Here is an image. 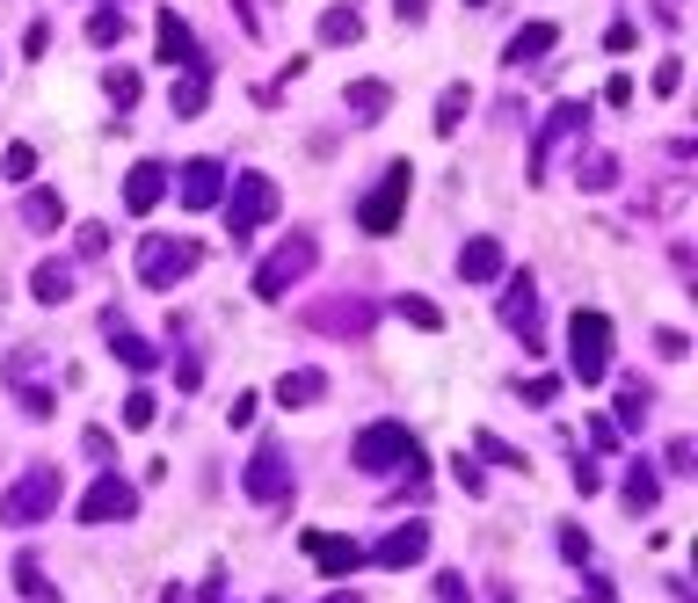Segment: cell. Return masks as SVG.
<instances>
[{
  "mask_svg": "<svg viewBox=\"0 0 698 603\" xmlns=\"http://www.w3.org/2000/svg\"><path fill=\"white\" fill-rule=\"evenodd\" d=\"M698 466V451H691V436H677V444H669V473H691Z\"/></svg>",
  "mask_w": 698,
  "mask_h": 603,
  "instance_id": "obj_43",
  "label": "cell"
},
{
  "mask_svg": "<svg viewBox=\"0 0 698 603\" xmlns=\"http://www.w3.org/2000/svg\"><path fill=\"white\" fill-rule=\"evenodd\" d=\"M342 103H349V117H357V124H379L385 109H393V87H385V81H349Z\"/></svg>",
  "mask_w": 698,
  "mask_h": 603,
  "instance_id": "obj_20",
  "label": "cell"
},
{
  "mask_svg": "<svg viewBox=\"0 0 698 603\" xmlns=\"http://www.w3.org/2000/svg\"><path fill=\"white\" fill-rule=\"evenodd\" d=\"M197 262H204V247H197V241H168V233H154V241L139 247V284H146V292H174Z\"/></svg>",
  "mask_w": 698,
  "mask_h": 603,
  "instance_id": "obj_7",
  "label": "cell"
},
{
  "mask_svg": "<svg viewBox=\"0 0 698 603\" xmlns=\"http://www.w3.org/2000/svg\"><path fill=\"white\" fill-rule=\"evenodd\" d=\"M647 408H655V393H647V385L633 379L626 393H618V422H626V430H641V422H647Z\"/></svg>",
  "mask_w": 698,
  "mask_h": 603,
  "instance_id": "obj_31",
  "label": "cell"
},
{
  "mask_svg": "<svg viewBox=\"0 0 698 603\" xmlns=\"http://www.w3.org/2000/svg\"><path fill=\"white\" fill-rule=\"evenodd\" d=\"M473 444H480V458H495V466L524 473V451H509V444H503V436H488V430H480V436H473Z\"/></svg>",
  "mask_w": 698,
  "mask_h": 603,
  "instance_id": "obj_37",
  "label": "cell"
},
{
  "mask_svg": "<svg viewBox=\"0 0 698 603\" xmlns=\"http://www.w3.org/2000/svg\"><path fill=\"white\" fill-rule=\"evenodd\" d=\"M131 509H139V487L124 480V473H103V480L81 495V523H124Z\"/></svg>",
  "mask_w": 698,
  "mask_h": 603,
  "instance_id": "obj_10",
  "label": "cell"
},
{
  "mask_svg": "<svg viewBox=\"0 0 698 603\" xmlns=\"http://www.w3.org/2000/svg\"><path fill=\"white\" fill-rule=\"evenodd\" d=\"M466 8H488V0H466Z\"/></svg>",
  "mask_w": 698,
  "mask_h": 603,
  "instance_id": "obj_53",
  "label": "cell"
},
{
  "mask_svg": "<svg viewBox=\"0 0 698 603\" xmlns=\"http://www.w3.org/2000/svg\"><path fill=\"white\" fill-rule=\"evenodd\" d=\"M684 349H691V342H684V328H663V335H655V357H684Z\"/></svg>",
  "mask_w": 698,
  "mask_h": 603,
  "instance_id": "obj_45",
  "label": "cell"
},
{
  "mask_svg": "<svg viewBox=\"0 0 698 603\" xmlns=\"http://www.w3.org/2000/svg\"><path fill=\"white\" fill-rule=\"evenodd\" d=\"M452 480L466 487V495H480V466H473V458H452Z\"/></svg>",
  "mask_w": 698,
  "mask_h": 603,
  "instance_id": "obj_44",
  "label": "cell"
},
{
  "mask_svg": "<svg viewBox=\"0 0 698 603\" xmlns=\"http://www.w3.org/2000/svg\"><path fill=\"white\" fill-rule=\"evenodd\" d=\"M408 190H415V168H408V160H393V168L379 174V190H371L364 204H357V225H364L371 241H385V233L401 225V211H408Z\"/></svg>",
  "mask_w": 698,
  "mask_h": 603,
  "instance_id": "obj_6",
  "label": "cell"
},
{
  "mask_svg": "<svg viewBox=\"0 0 698 603\" xmlns=\"http://www.w3.org/2000/svg\"><path fill=\"white\" fill-rule=\"evenodd\" d=\"M328 400V371H284L277 379V408H314Z\"/></svg>",
  "mask_w": 698,
  "mask_h": 603,
  "instance_id": "obj_21",
  "label": "cell"
},
{
  "mask_svg": "<svg viewBox=\"0 0 698 603\" xmlns=\"http://www.w3.org/2000/svg\"><path fill=\"white\" fill-rule=\"evenodd\" d=\"M109 451H117V444H109V430H87V458H95V466H109Z\"/></svg>",
  "mask_w": 698,
  "mask_h": 603,
  "instance_id": "obj_47",
  "label": "cell"
},
{
  "mask_svg": "<svg viewBox=\"0 0 698 603\" xmlns=\"http://www.w3.org/2000/svg\"><path fill=\"white\" fill-rule=\"evenodd\" d=\"M553 44H560V30H553V22H524V30L503 44V66H539V59L553 52Z\"/></svg>",
  "mask_w": 698,
  "mask_h": 603,
  "instance_id": "obj_18",
  "label": "cell"
},
{
  "mask_svg": "<svg viewBox=\"0 0 698 603\" xmlns=\"http://www.w3.org/2000/svg\"><path fill=\"white\" fill-rule=\"evenodd\" d=\"M611 182H618V160H611V154L582 160V190H611Z\"/></svg>",
  "mask_w": 698,
  "mask_h": 603,
  "instance_id": "obj_34",
  "label": "cell"
},
{
  "mask_svg": "<svg viewBox=\"0 0 698 603\" xmlns=\"http://www.w3.org/2000/svg\"><path fill=\"white\" fill-rule=\"evenodd\" d=\"M328 603H357V596H349V589H335V596H328Z\"/></svg>",
  "mask_w": 698,
  "mask_h": 603,
  "instance_id": "obj_52",
  "label": "cell"
},
{
  "mask_svg": "<svg viewBox=\"0 0 698 603\" xmlns=\"http://www.w3.org/2000/svg\"><path fill=\"white\" fill-rule=\"evenodd\" d=\"M684 87V59H663V66H655V95H677Z\"/></svg>",
  "mask_w": 698,
  "mask_h": 603,
  "instance_id": "obj_39",
  "label": "cell"
},
{
  "mask_svg": "<svg viewBox=\"0 0 698 603\" xmlns=\"http://www.w3.org/2000/svg\"><path fill=\"white\" fill-rule=\"evenodd\" d=\"M422 552H430V523H393L364 560H379V568H415Z\"/></svg>",
  "mask_w": 698,
  "mask_h": 603,
  "instance_id": "obj_13",
  "label": "cell"
},
{
  "mask_svg": "<svg viewBox=\"0 0 698 603\" xmlns=\"http://www.w3.org/2000/svg\"><path fill=\"white\" fill-rule=\"evenodd\" d=\"M30 292H36V306H66V298H73V269H66V262H36Z\"/></svg>",
  "mask_w": 698,
  "mask_h": 603,
  "instance_id": "obj_23",
  "label": "cell"
},
{
  "mask_svg": "<svg viewBox=\"0 0 698 603\" xmlns=\"http://www.w3.org/2000/svg\"><path fill=\"white\" fill-rule=\"evenodd\" d=\"M314 262H320V241H314V233H284V241L262 255V269H255V298H284L292 284H306V276H314Z\"/></svg>",
  "mask_w": 698,
  "mask_h": 603,
  "instance_id": "obj_2",
  "label": "cell"
},
{
  "mask_svg": "<svg viewBox=\"0 0 698 603\" xmlns=\"http://www.w3.org/2000/svg\"><path fill=\"white\" fill-rule=\"evenodd\" d=\"M22 52H30V59H44V52H52V22H30V36H22Z\"/></svg>",
  "mask_w": 698,
  "mask_h": 603,
  "instance_id": "obj_41",
  "label": "cell"
},
{
  "mask_svg": "<svg viewBox=\"0 0 698 603\" xmlns=\"http://www.w3.org/2000/svg\"><path fill=\"white\" fill-rule=\"evenodd\" d=\"M357 36H364V15H357V8H328V15H320V44H357Z\"/></svg>",
  "mask_w": 698,
  "mask_h": 603,
  "instance_id": "obj_27",
  "label": "cell"
},
{
  "mask_svg": "<svg viewBox=\"0 0 698 603\" xmlns=\"http://www.w3.org/2000/svg\"><path fill=\"white\" fill-rule=\"evenodd\" d=\"M15 589H22V596H30V603H59V589L44 582V568H36L30 552H22V560H15Z\"/></svg>",
  "mask_w": 698,
  "mask_h": 603,
  "instance_id": "obj_28",
  "label": "cell"
},
{
  "mask_svg": "<svg viewBox=\"0 0 698 603\" xmlns=\"http://www.w3.org/2000/svg\"><path fill=\"white\" fill-rule=\"evenodd\" d=\"M59 495H66V480H59V466H30L8 495H0V523H15V531H30V523L59 517Z\"/></svg>",
  "mask_w": 698,
  "mask_h": 603,
  "instance_id": "obj_1",
  "label": "cell"
},
{
  "mask_svg": "<svg viewBox=\"0 0 698 603\" xmlns=\"http://www.w3.org/2000/svg\"><path fill=\"white\" fill-rule=\"evenodd\" d=\"M560 552L582 568V560H590V531H582V523H560Z\"/></svg>",
  "mask_w": 698,
  "mask_h": 603,
  "instance_id": "obj_38",
  "label": "cell"
},
{
  "mask_svg": "<svg viewBox=\"0 0 698 603\" xmlns=\"http://www.w3.org/2000/svg\"><path fill=\"white\" fill-rule=\"evenodd\" d=\"M604 44H611V52H633V44H641V30H633V22H611Z\"/></svg>",
  "mask_w": 698,
  "mask_h": 603,
  "instance_id": "obj_42",
  "label": "cell"
},
{
  "mask_svg": "<svg viewBox=\"0 0 698 603\" xmlns=\"http://www.w3.org/2000/svg\"><path fill=\"white\" fill-rule=\"evenodd\" d=\"M59 219H66L59 190H30L22 197V225H30V233H59Z\"/></svg>",
  "mask_w": 698,
  "mask_h": 603,
  "instance_id": "obj_26",
  "label": "cell"
},
{
  "mask_svg": "<svg viewBox=\"0 0 698 603\" xmlns=\"http://www.w3.org/2000/svg\"><path fill=\"white\" fill-rule=\"evenodd\" d=\"M103 95H109L117 109H131V103H139V73H131V66H109V73H103Z\"/></svg>",
  "mask_w": 698,
  "mask_h": 603,
  "instance_id": "obj_30",
  "label": "cell"
},
{
  "mask_svg": "<svg viewBox=\"0 0 698 603\" xmlns=\"http://www.w3.org/2000/svg\"><path fill=\"white\" fill-rule=\"evenodd\" d=\"M393 15H401V22H422V0H393Z\"/></svg>",
  "mask_w": 698,
  "mask_h": 603,
  "instance_id": "obj_51",
  "label": "cell"
},
{
  "mask_svg": "<svg viewBox=\"0 0 698 603\" xmlns=\"http://www.w3.org/2000/svg\"><path fill=\"white\" fill-rule=\"evenodd\" d=\"M582 124H590V103H560L553 117L539 124V146H531V182H546V160H553V146H560V138H575Z\"/></svg>",
  "mask_w": 698,
  "mask_h": 603,
  "instance_id": "obj_12",
  "label": "cell"
},
{
  "mask_svg": "<svg viewBox=\"0 0 698 603\" xmlns=\"http://www.w3.org/2000/svg\"><path fill=\"white\" fill-rule=\"evenodd\" d=\"M160 197H168V168H160V160H139V168L124 174V211H131V219L160 211Z\"/></svg>",
  "mask_w": 698,
  "mask_h": 603,
  "instance_id": "obj_14",
  "label": "cell"
},
{
  "mask_svg": "<svg viewBox=\"0 0 698 603\" xmlns=\"http://www.w3.org/2000/svg\"><path fill=\"white\" fill-rule=\"evenodd\" d=\"M349 458H357V473H401V466H422L415 436H408V422H371L357 444H349Z\"/></svg>",
  "mask_w": 698,
  "mask_h": 603,
  "instance_id": "obj_3",
  "label": "cell"
},
{
  "mask_svg": "<svg viewBox=\"0 0 698 603\" xmlns=\"http://www.w3.org/2000/svg\"><path fill=\"white\" fill-rule=\"evenodd\" d=\"M219 204H226V233H233V241H247L255 225H269V219H277V182L247 168V174H233V190L219 197Z\"/></svg>",
  "mask_w": 698,
  "mask_h": 603,
  "instance_id": "obj_4",
  "label": "cell"
},
{
  "mask_svg": "<svg viewBox=\"0 0 698 603\" xmlns=\"http://www.w3.org/2000/svg\"><path fill=\"white\" fill-rule=\"evenodd\" d=\"M117 36H124V15H117V8H95V15H87V44H103V52H109Z\"/></svg>",
  "mask_w": 698,
  "mask_h": 603,
  "instance_id": "obj_33",
  "label": "cell"
},
{
  "mask_svg": "<svg viewBox=\"0 0 698 603\" xmlns=\"http://www.w3.org/2000/svg\"><path fill=\"white\" fill-rule=\"evenodd\" d=\"M109 247V225H81V255H103Z\"/></svg>",
  "mask_w": 698,
  "mask_h": 603,
  "instance_id": "obj_46",
  "label": "cell"
},
{
  "mask_svg": "<svg viewBox=\"0 0 698 603\" xmlns=\"http://www.w3.org/2000/svg\"><path fill=\"white\" fill-rule=\"evenodd\" d=\"M524 400H531V408H553V400H560V379H524Z\"/></svg>",
  "mask_w": 698,
  "mask_h": 603,
  "instance_id": "obj_40",
  "label": "cell"
},
{
  "mask_svg": "<svg viewBox=\"0 0 698 603\" xmlns=\"http://www.w3.org/2000/svg\"><path fill=\"white\" fill-rule=\"evenodd\" d=\"M109 349H117V357L124 363H131V371H154V342H146V335H131V328H124V320H117V313H109Z\"/></svg>",
  "mask_w": 698,
  "mask_h": 603,
  "instance_id": "obj_25",
  "label": "cell"
},
{
  "mask_svg": "<svg viewBox=\"0 0 698 603\" xmlns=\"http://www.w3.org/2000/svg\"><path fill=\"white\" fill-rule=\"evenodd\" d=\"M0 174H8V182H30L36 174V146H8V154H0Z\"/></svg>",
  "mask_w": 698,
  "mask_h": 603,
  "instance_id": "obj_35",
  "label": "cell"
},
{
  "mask_svg": "<svg viewBox=\"0 0 698 603\" xmlns=\"http://www.w3.org/2000/svg\"><path fill=\"white\" fill-rule=\"evenodd\" d=\"M174 182V197H182V211H211L219 197H226V168L211 154H197V160H182V174H168Z\"/></svg>",
  "mask_w": 698,
  "mask_h": 603,
  "instance_id": "obj_9",
  "label": "cell"
},
{
  "mask_svg": "<svg viewBox=\"0 0 698 603\" xmlns=\"http://www.w3.org/2000/svg\"><path fill=\"white\" fill-rule=\"evenodd\" d=\"M458 276H466V284H495V276H503V241H488V233L466 241L458 247Z\"/></svg>",
  "mask_w": 698,
  "mask_h": 603,
  "instance_id": "obj_19",
  "label": "cell"
},
{
  "mask_svg": "<svg viewBox=\"0 0 698 603\" xmlns=\"http://www.w3.org/2000/svg\"><path fill=\"white\" fill-rule=\"evenodd\" d=\"M568 371L582 385H604V371H611V320L604 313H575L568 320Z\"/></svg>",
  "mask_w": 698,
  "mask_h": 603,
  "instance_id": "obj_5",
  "label": "cell"
},
{
  "mask_svg": "<svg viewBox=\"0 0 698 603\" xmlns=\"http://www.w3.org/2000/svg\"><path fill=\"white\" fill-rule=\"evenodd\" d=\"M503 320L524 335V349H539V292H531V276H509V292H503Z\"/></svg>",
  "mask_w": 698,
  "mask_h": 603,
  "instance_id": "obj_16",
  "label": "cell"
},
{
  "mask_svg": "<svg viewBox=\"0 0 698 603\" xmlns=\"http://www.w3.org/2000/svg\"><path fill=\"white\" fill-rule=\"evenodd\" d=\"M320 335H371V298H328V306L306 313Z\"/></svg>",
  "mask_w": 698,
  "mask_h": 603,
  "instance_id": "obj_15",
  "label": "cell"
},
{
  "mask_svg": "<svg viewBox=\"0 0 698 603\" xmlns=\"http://www.w3.org/2000/svg\"><path fill=\"white\" fill-rule=\"evenodd\" d=\"M466 109H473V95H466V87H444V103H436V131L452 138V131H458V117H466Z\"/></svg>",
  "mask_w": 698,
  "mask_h": 603,
  "instance_id": "obj_32",
  "label": "cell"
},
{
  "mask_svg": "<svg viewBox=\"0 0 698 603\" xmlns=\"http://www.w3.org/2000/svg\"><path fill=\"white\" fill-rule=\"evenodd\" d=\"M154 414H160V400H154V393H146V385H139V393L124 400V430H146Z\"/></svg>",
  "mask_w": 698,
  "mask_h": 603,
  "instance_id": "obj_36",
  "label": "cell"
},
{
  "mask_svg": "<svg viewBox=\"0 0 698 603\" xmlns=\"http://www.w3.org/2000/svg\"><path fill=\"white\" fill-rule=\"evenodd\" d=\"M590 444L596 451H618V422H590Z\"/></svg>",
  "mask_w": 698,
  "mask_h": 603,
  "instance_id": "obj_50",
  "label": "cell"
},
{
  "mask_svg": "<svg viewBox=\"0 0 698 603\" xmlns=\"http://www.w3.org/2000/svg\"><path fill=\"white\" fill-rule=\"evenodd\" d=\"M436 596H444V603H473V596H466V582H458V574H436Z\"/></svg>",
  "mask_w": 698,
  "mask_h": 603,
  "instance_id": "obj_49",
  "label": "cell"
},
{
  "mask_svg": "<svg viewBox=\"0 0 698 603\" xmlns=\"http://www.w3.org/2000/svg\"><path fill=\"white\" fill-rule=\"evenodd\" d=\"M655 501H663V473L647 466V458H633V466H626V509H633V517H647Z\"/></svg>",
  "mask_w": 698,
  "mask_h": 603,
  "instance_id": "obj_22",
  "label": "cell"
},
{
  "mask_svg": "<svg viewBox=\"0 0 698 603\" xmlns=\"http://www.w3.org/2000/svg\"><path fill=\"white\" fill-rule=\"evenodd\" d=\"M241 487H247V501H284V495H292V451H284V444H255Z\"/></svg>",
  "mask_w": 698,
  "mask_h": 603,
  "instance_id": "obj_8",
  "label": "cell"
},
{
  "mask_svg": "<svg viewBox=\"0 0 698 603\" xmlns=\"http://www.w3.org/2000/svg\"><path fill=\"white\" fill-rule=\"evenodd\" d=\"M226 422H233V430H247V422H255V393H241V400H233V408H226Z\"/></svg>",
  "mask_w": 698,
  "mask_h": 603,
  "instance_id": "obj_48",
  "label": "cell"
},
{
  "mask_svg": "<svg viewBox=\"0 0 698 603\" xmlns=\"http://www.w3.org/2000/svg\"><path fill=\"white\" fill-rule=\"evenodd\" d=\"M160 66H204V52H197V30L182 15H174V8H160Z\"/></svg>",
  "mask_w": 698,
  "mask_h": 603,
  "instance_id": "obj_17",
  "label": "cell"
},
{
  "mask_svg": "<svg viewBox=\"0 0 698 603\" xmlns=\"http://www.w3.org/2000/svg\"><path fill=\"white\" fill-rule=\"evenodd\" d=\"M393 313H401L408 328H422V335H436V328H444V313H436V298H415V292H408Z\"/></svg>",
  "mask_w": 698,
  "mask_h": 603,
  "instance_id": "obj_29",
  "label": "cell"
},
{
  "mask_svg": "<svg viewBox=\"0 0 698 603\" xmlns=\"http://www.w3.org/2000/svg\"><path fill=\"white\" fill-rule=\"evenodd\" d=\"M204 95H211V66H182V81H174V117H204Z\"/></svg>",
  "mask_w": 698,
  "mask_h": 603,
  "instance_id": "obj_24",
  "label": "cell"
},
{
  "mask_svg": "<svg viewBox=\"0 0 698 603\" xmlns=\"http://www.w3.org/2000/svg\"><path fill=\"white\" fill-rule=\"evenodd\" d=\"M298 546H306V560H314L320 574H335V582H342V574H357V568H364V546H357V538H335V531H306V538H298Z\"/></svg>",
  "mask_w": 698,
  "mask_h": 603,
  "instance_id": "obj_11",
  "label": "cell"
}]
</instances>
